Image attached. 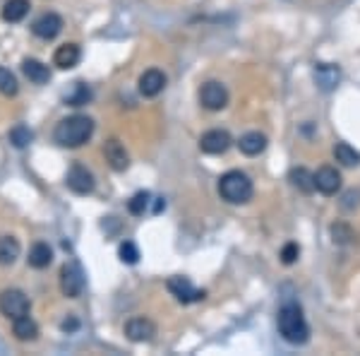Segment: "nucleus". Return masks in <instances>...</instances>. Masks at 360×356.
<instances>
[{
    "instance_id": "f257e3e1",
    "label": "nucleus",
    "mask_w": 360,
    "mask_h": 356,
    "mask_svg": "<svg viewBox=\"0 0 360 356\" xmlns=\"http://www.w3.org/2000/svg\"><path fill=\"white\" fill-rule=\"evenodd\" d=\"M91 135H94V121L89 116H80V113L63 118L53 130V140L60 147H70V149L89 142Z\"/></svg>"
},
{
    "instance_id": "f03ea898",
    "label": "nucleus",
    "mask_w": 360,
    "mask_h": 356,
    "mask_svg": "<svg viewBox=\"0 0 360 356\" xmlns=\"http://www.w3.org/2000/svg\"><path fill=\"white\" fill-rule=\"evenodd\" d=\"M279 334L288 344H305L310 339V328L298 303H286L279 311Z\"/></svg>"
},
{
    "instance_id": "7ed1b4c3",
    "label": "nucleus",
    "mask_w": 360,
    "mask_h": 356,
    "mask_svg": "<svg viewBox=\"0 0 360 356\" xmlns=\"http://www.w3.org/2000/svg\"><path fill=\"white\" fill-rule=\"evenodd\" d=\"M219 195L231 205H245L255 195V185L248 173L243 171H226L219 178Z\"/></svg>"
},
{
    "instance_id": "20e7f679",
    "label": "nucleus",
    "mask_w": 360,
    "mask_h": 356,
    "mask_svg": "<svg viewBox=\"0 0 360 356\" xmlns=\"http://www.w3.org/2000/svg\"><path fill=\"white\" fill-rule=\"evenodd\" d=\"M0 313H3L5 318H10V321L27 316L29 313L27 294L19 291V289H5V291L0 294Z\"/></svg>"
},
{
    "instance_id": "39448f33",
    "label": "nucleus",
    "mask_w": 360,
    "mask_h": 356,
    "mask_svg": "<svg viewBox=\"0 0 360 356\" xmlns=\"http://www.w3.org/2000/svg\"><path fill=\"white\" fill-rule=\"evenodd\" d=\"M199 104L207 108V111H221V108L228 106V90L216 80L204 82L199 87Z\"/></svg>"
},
{
    "instance_id": "423d86ee",
    "label": "nucleus",
    "mask_w": 360,
    "mask_h": 356,
    "mask_svg": "<svg viewBox=\"0 0 360 356\" xmlns=\"http://www.w3.org/2000/svg\"><path fill=\"white\" fill-rule=\"evenodd\" d=\"M65 183H68V188L77 195H89L91 190H94V185H96L91 171L87 167H82V164H72Z\"/></svg>"
},
{
    "instance_id": "0eeeda50",
    "label": "nucleus",
    "mask_w": 360,
    "mask_h": 356,
    "mask_svg": "<svg viewBox=\"0 0 360 356\" xmlns=\"http://www.w3.org/2000/svg\"><path fill=\"white\" fill-rule=\"evenodd\" d=\"M231 144H233L231 135L226 130H219V128L207 130L202 137H199V149H202L204 154H214V157L216 154H226Z\"/></svg>"
},
{
    "instance_id": "6e6552de",
    "label": "nucleus",
    "mask_w": 360,
    "mask_h": 356,
    "mask_svg": "<svg viewBox=\"0 0 360 356\" xmlns=\"http://www.w3.org/2000/svg\"><path fill=\"white\" fill-rule=\"evenodd\" d=\"M166 287H168V291H171L180 303L202 301V298L207 296V291H199V289H195L192 282H190L188 277H171Z\"/></svg>"
},
{
    "instance_id": "1a4fd4ad",
    "label": "nucleus",
    "mask_w": 360,
    "mask_h": 356,
    "mask_svg": "<svg viewBox=\"0 0 360 356\" xmlns=\"http://www.w3.org/2000/svg\"><path fill=\"white\" fill-rule=\"evenodd\" d=\"M125 334L130 342H149V339H154V334H156V325L144 316L130 318V321L125 323Z\"/></svg>"
},
{
    "instance_id": "9d476101",
    "label": "nucleus",
    "mask_w": 360,
    "mask_h": 356,
    "mask_svg": "<svg viewBox=\"0 0 360 356\" xmlns=\"http://www.w3.org/2000/svg\"><path fill=\"white\" fill-rule=\"evenodd\" d=\"M32 32L39 36V39H55L60 32H63V17L60 15H55V12H46V15H41L39 19L32 24Z\"/></svg>"
},
{
    "instance_id": "9b49d317",
    "label": "nucleus",
    "mask_w": 360,
    "mask_h": 356,
    "mask_svg": "<svg viewBox=\"0 0 360 356\" xmlns=\"http://www.w3.org/2000/svg\"><path fill=\"white\" fill-rule=\"evenodd\" d=\"M315 185H317V190H320L322 195L332 198V195H336L339 190H341V173H339L334 167H322V169H317V173H315Z\"/></svg>"
},
{
    "instance_id": "f8f14e48",
    "label": "nucleus",
    "mask_w": 360,
    "mask_h": 356,
    "mask_svg": "<svg viewBox=\"0 0 360 356\" xmlns=\"http://www.w3.org/2000/svg\"><path fill=\"white\" fill-rule=\"evenodd\" d=\"M60 289L68 298H77L84 289V280H82V272L77 265H65L60 272Z\"/></svg>"
},
{
    "instance_id": "ddd939ff",
    "label": "nucleus",
    "mask_w": 360,
    "mask_h": 356,
    "mask_svg": "<svg viewBox=\"0 0 360 356\" xmlns=\"http://www.w3.org/2000/svg\"><path fill=\"white\" fill-rule=\"evenodd\" d=\"M166 90V75L161 70H147L140 77V92L147 99H154Z\"/></svg>"
},
{
    "instance_id": "4468645a",
    "label": "nucleus",
    "mask_w": 360,
    "mask_h": 356,
    "mask_svg": "<svg viewBox=\"0 0 360 356\" xmlns=\"http://www.w3.org/2000/svg\"><path fill=\"white\" fill-rule=\"evenodd\" d=\"M104 154H106V162L113 171H125L130 167V157H127L125 147L120 144V140H108L106 147H104Z\"/></svg>"
},
{
    "instance_id": "2eb2a0df",
    "label": "nucleus",
    "mask_w": 360,
    "mask_h": 356,
    "mask_svg": "<svg viewBox=\"0 0 360 356\" xmlns=\"http://www.w3.org/2000/svg\"><path fill=\"white\" fill-rule=\"evenodd\" d=\"M82 58V51L77 44H63L55 49V56H53V63L58 65L60 70H70L80 63Z\"/></svg>"
},
{
    "instance_id": "dca6fc26",
    "label": "nucleus",
    "mask_w": 360,
    "mask_h": 356,
    "mask_svg": "<svg viewBox=\"0 0 360 356\" xmlns=\"http://www.w3.org/2000/svg\"><path fill=\"white\" fill-rule=\"evenodd\" d=\"M315 80H317V85H320V90L332 92L334 87L341 82V70L332 63H320L315 68Z\"/></svg>"
},
{
    "instance_id": "f3484780",
    "label": "nucleus",
    "mask_w": 360,
    "mask_h": 356,
    "mask_svg": "<svg viewBox=\"0 0 360 356\" xmlns=\"http://www.w3.org/2000/svg\"><path fill=\"white\" fill-rule=\"evenodd\" d=\"M238 147L245 157H257V154H262L267 149V135H262V133H257V130L245 133V135L238 140Z\"/></svg>"
},
{
    "instance_id": "a211bd4d",
    "label": "nucleus",
    "mask_w": 360,
    "mask_h": 356,
    "mask_svg": "<svg viewBox=\"0 0 360 356\" xmlns=\"http://www.w3.org/2000/svg\"><path fill=\"white\" fill-rule=\"evenodd\" d=\"M22 70H24V75H27L29 80L34 82V85H46V82L51 80L48 65H44L41 60H36V58H27V60H24Z\"/></svg>"
},
{
    "instance_id": "6ab92c4d",
    "label": "nucleus",
    "mask_w": 360,
    "mask_h": 356,
    "mask_svg": "<svg viewBox=\"0 0 360 356\" xmlns=\"http://www.w3.org/2000/svg\"><path fill=\"white\" fill-rule=\"evenodd\" d=\"M12 332H15V337L22 339V342H34V339L39 337V328H36V323L29 316L15 318V321H12Z\"/></svg>"
},
{
    "instance_id": "aec40b11",
    "label": "nucleus",
    "mask_w": 360,
    "mask_h": 356,
    "mask_svg": "<svg viewBox=\"0 0 360 356\" xmlns=\"http://www.w3.org/2000/svg\"><path fill=\"white\" fill-rule=\"evenodd\" d=\"M288 178H291V183L296 185V188L300 190V193H312V190H317V185H315V173L307 171L305 167L291 169Z\"/></svg>"
},
{
    "instance_id": "412c9836",
    "label": "nucleus",
    "mask_w": 360,
    "mask_h": 356,
    "mask_svg": "<svg viewBox=\"0 0 360 356\" xmlns=\"http://www.w3.org/2000/svg\"><path fill=\"white\" fill-rule=\"evenodd\" d=\"M27 260L34 270H44V267H48L51 262H53V251H51L48 244H34Z\"/></svg>"
},
{
    "instance_id": "4be33fe9",
    "label": "nucleus",
    "mask_w": 360,
    "mask_h": 356,
    "mask_svg": "<svg viewBox=\"0 0 360 356\" xmlns=\"http://www.w3.org/2000/svg\"><path fill=\"white\" fill-rule=\"evenodd\" d=\"M29 0H8L3 5V19L5 22H22L29 15Z\"/></svg>"
},
{
    "instance_id": "5701e85b",
    "label": "nucleus",
    "mask_w": 360,
    "mask_h": 356,
    "mask_svg": "<svg viewBox=\"0 0 360 356\" xmlns=\"http://www.w3.org/2000/svg\"><path fill=\"white\" fill-rule=\"evenodd\" d=\"M334 159H336L341 167H358V164H360V154L351 147V144H346V142H336V144H334Z\"/></svg>"
},
{
    "instance_id": "b1692460",
    "label": "nucleus",
    "mask_w": 360,
    "mask_h": 356,
    "mask_svg": "<svg viewBox=\"0 0 360 356\" xmlns=\"http://www.w3.org/2000/svg\"><path fill=\"white\" fill-rule=\"evenodd\" d=\"M19 257V241L12 236H3L0 239V265H15Z\"/></svg>"
},
{
    "instance_id": "393cba45",
    "label": "nucleus",
    "mask_w": 360,
    "mask_h": 356,
    "mask_svg": "<svg viewBox=\"0 0 360 356\" xmlns=\"http://www.w3.org/2000/svg\"><path fill=\"white\" fill-rule=\"evenodd\" d=\"M332 241L336 246H348L353 239H356V234H353V229L348 224H343V221H336V224H332Z\"/></svg>"
},
{
    "instance_id": "a878e982",
    "label": "nucleus",
    "mask_w": 360,
    "mask_h": 356,
    "mask_svg": "<svg viewBox=\"0 0 360 356\" xmlns=\"http://www.w3.org/2000/svg\"><path fill=\"white\" fill-rule=\"evenodd\" d=\"M65 101H68V106H84V104H89V101H91V90L84 85V82H77L75 92L68 94V99H65Z\"/></svg>"
},
{
    "instance_id": "bb28decb",
    "label": "nucleus",
    "mask_w": 360,
    "mask_h": 356,
    "mask_svg": "<svg viewBox=\"0 0 360 356\" xmlns=\"http://www.w3.org/2000/svg\"><path fill=\"white\" fill-rule=\"evenodd\" d=\"M17 90H19L17 77H15L8 68H0V94L15 96V94H17Z\"/></svg>"
},
{
    "instance_id": "cd10ccee",
    "label": "nucleus",
    "mask_w": 360,
    "mask_h": 356,
    "mask_svg": "<svg viewBox=\"0 0 360 356\" xmlns=\"http://www.w3.org/2000/svg\"><path fill=\"white\" fill-rule=\"evenodd\" d=\"M149 207V193L147 190H140V193H135L130 198V203H127V212L135 214V217H142L144 212H147Z\"/></svg>"
},
{
    "instance_id": "c85d7f7f",
    "label": "nucleus",
    "mask_w": 360,
    "mask_h": 356,
    "mask_svg": "<svg viewBox=\"0 0 360 356\" xmlns=\"http://www.w3.org/2000/svg\"><path fill=\"white\" fill-rule=\"evenodd\" d=\"M118 255H120V260L127 262V265H135V262L140 260V251H137V246L132 244V241H123L120 248H118Z\"/></svg>"
},
{
    "instance_id": "c756f323",
    "label": "nucleus",
    "mask_w": 360,
    "mask_h": 356,
    "mask_svg": "<svg viewBox=\"0 0 360 356\" xmlns=\"http://www.w3.org/2000/svg\"><path fill=\"white\" fill-rule=\"evenodd\" d=\"M10 142L15 144V147H27L29 142H32V133H29V128H24V126H17V128H12L10 130Z\"/></svg>"
},
{
    "instance_id": "7c9ffc66",
    "label": "nucleus",
    "mask_w": 360,
    "mask_h": 356,
    "mask_svg": "<svg viewBox=\"0 0 360 356\" xmlns=\"http://www.w3.org/2000/svg\"><path fill=\"white\" fill-rule=\"evenodd\" d=\"M298 255H300V246L298 244H286L284 248H281V262H284V265H293V262L298 260Z\"/></svg>"
},
{
    "instance_id": "2f4dec72",
    "label": "nucleus",
    "mask_w": 360,
    "mask_h": 356,
    "mask_svg": "<svg viewBox=\"0 0 360 356\" xmlns=\"http://www.w3.org/2000/svg\"><path fill=\"white\" fill-rule=\"evenodd\" d=\"M360 205V193H356V190H348L346 195H343V200H341V207L343 210H353V207H358Z\"/></svg>"
},
{
    "instance_id": "473e14b6",
    "label": "nucleus",
    "mask_w": 360,
    "mask_h": 356,
    "mask_svg": "<svg viewBox=\"0 0 360 356\" xmlns=\"http://www.w3.org/2000/svg\"><path fill=\"white\" fill-rule=\"evenodd\" d=\"M77 328H80V323H77V321H65V323H63V330H65V332H72V330H77Z\"/></svg>"
}]
</instances>
